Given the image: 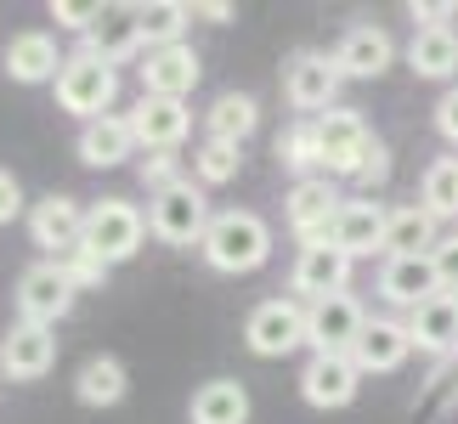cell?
Wrapping results in <instances>:
<instances>
[{
    "label": "cell",
    "mask_w": 458,
    "mask_h": 424,
    "mask_svg": "<svg viewBox=\"0 0 458 424\" xmlns=\"http://www.w3.org/2000/svg\"><path fill=\"white\" fill-rule=\"evenodd\" d=\"M408 340H413V351H430V357L458 351V300L436 294L419 311H408Z\"/></svg>",
    "instance_id": "cell-23"
},
{
    "label": "cell",
    "mask_w": 458,
    "mask_h": 424,
    "mask_svg": "<svg viewBox=\"0 0 458 424\" xmlns=\"http://www.w3.org/2000/svg\"><path fill=\"white\" fill-rule=\"evenodd\" d=\"M238 165H243V153L233 148V141H204V148L192 153V175H199V182H209V187L233 182Z\"/></svg>",
    "instance_id": "cell-33"
},
{
    "label": "cell",
    "mask_w": 458,
    "mask_h": 424,
    "mask_svg": "<svg viewBox=\"0 0 458 424\" xmlns=\"http://www.w3.org/2000/svg\"><path fill=\"white\" fill-rule=\"evenodd\" d=\"M436 131H442L447 141H458V85H453L442 102H436Z\"/></svg>",
    "instance_id": "cell-40"
},
{
    "label": "cell",
    "mask_w": 458,
    "mask_h": 424,
    "mask_svg": "<svg viewBox=\"0 0 458 424\" xmlns=\"http://www.w3.org/2000/svg\"><path fill=\"white\" fill-rule=\"evenodd\" d=\"M317 136H323V170L328 175H357L368 141H374L362 125V114H351V108H328L317 119Z\"/></svg>",
    "instance_id": "cell-11"
},
{
    "label": "cell",
    "mask_w": 458,
    "mask_h": 424,
    "mask_svg": "<svg viewBox=\"0 0 458 424\" xmlns=\"http://www.w3.org/2000/svg\"><path fill=\"white\" fill-rule=\"evenodd\" d=\"M199 51L192 46H158L148 51V63H142V91L148 97H165V102H187V91L199 85Z\"/></svg>",
    "instance_id": "cell-16"
},
{
    "label": "cell",
    "mask_w": 458,
    "mask_h": 424,
    "mask_svg": "<svg viewBox=\"0 0 458 424\" xmlns=\"http://www.w3.org/2000/svg\"><path fill=\"white\" fill-rule=\"evenodd\" d=\"M408 323H391V317H368V328H362V340L357 351H351V362L362 368V374H396L402 362H408Z\"/></svg>",
    "instance_id": "cell-19"
},
{
    "label": "cell",
    "mask_w": 458,
    "mask_h": 424,
    "mask_svg": "<svg viewBox=\"0 0 458 424\" xmlns=\"http://www.w3.org/2000/svg\"><path fill=\"white\" fill-rule=\"evenodd\" d=\"M385 175H391V148H385V141L374 136V141H368V153H362V170H357V182H362V187H379Z\"/></svg>",
    "instance_id": "cell-36"
},
{
    "label": "cell",
    "mask_w": 458,
    "mask_h": 424,
    "mask_svg": "<svg viewBox=\"0 0 458 424\" xmlns=\"http://www.w3.org/2000/svg\"><path fill=\"white\" fill-rule=\"evenodd\" d=\"M362 391V368L351 357H311L301 368V396L311 408H351Z\"/></svg>",
    "instance_id": "cell-14"
},
{
    "label": "cell",
    "mask_w": 458,
    "mask_h": 424,
    "mask_svg": "<svg viewBox=\"0 0 458 424\" xmlns=\"http://www.w3.org/2000/svg\"><path fill=\"white\" fill-rule=\"evenodd\" d=\"M209 221H216V216H209V199L192 182H175V187H165V192H153V199H148V233L175 243V250L204 243Z\"/></svg>",
    "instance_id": "cell-3"
},
{
    "label": "cell",
    "mask_w": 458,
    "mask_h": 424,
    "mask_svg": "<svg viewBox=\"0 0 458 424\" xmlns=\"http://www.w3.org/2000/svg\"><path fill=\"white\" fill-rule=\"evenodd\" d=\"M436 216L425 204H408V209H396L391 216V233H385V260H396V255H430L436 250Z\"/></svg>",
    "instance_id": "cell-27"
},
{
    "label": "cell",
    "mask_w": 458,
    "mask_h": 424,
    "mask_svg": "<svg viewBox=\"0 0 458 424\" xmlns=\"http://www.w3.org/2000/svg\"><path fill=\"white\" fill-rule=\"evenodd\" d=\"M114 91H119L114 68L97 63L91 51L63 57V74H57V108H63V114H80L85 125H91V119H102V114L114 108Z\"/></svg>",
    "instance_id": "cell-4"
},
{
    "label": "cell",
    "mask_w": 458,
    "mask_h": 424,
    "mask_svg": "<svg viewBox=\"0 0 458 424\" xmlns=\"http://www.w3.org/2000/svg\"><path fill=\"white\" fill-rule=\"evenodd\" d=\"M74 283H68V272L57 267V260H40V267H29L23 277H17V317L23 323H40L51 328L57 317L74 311Z\"/></svg>",
    "instance_id": "cell-6"
},
{
    "label": "cell",
    "mask_w": 458,
    "mask_h": 424,
    "mask_svg": "<svg viewBox=\"0 0 458 424\" xmlns=\"http://www.w3.org/2000/svg\"><path fill=\"white\" fill-rule=\"evenodd\" d=\"M148 238V216L125 199H102L85 209V255H97L102 267H119V260H131L136 250H142Z\"/></svg>",
    "instance_id": "cell-2"
},
{
    "label": "cell",
    "mask_w": 458,
    "mask_h": 424,
    "mask_svg": "<svg viewBox=\"0 0 458 424\" xmlns=\"http://www.w3.org/2000/svg\"><path fill=\"white\" fill-rule=\"evenodd\" d=\"M148 40H142V23H136V6H102V17L91 23V34H85V51H91L97 63H125L136 57Z\"/></svg>",
    "instance_id": "cell-18"
},
{
    "label": "cell",
    "mask_w": 458,
    "mask_h": 424,
    "mask_svg": "<svg viewBox=\"0 0 458 424\" xmlns=\"http://www.w3.org/2000/svg\"><path fill=\"white\" fill-rule=\"evenodd\" d=\"M29 238L40 243V250L51 255H74L80 243H85V209L74 199H63V192H51V199H40L29 209Z\"/></svg>",
    "instance_id": "cell-10"
},
{
    "label": "cell",
    "mask_w": 458,
    "mask_h": 424,
    "mask_svg": "<svg viewBox=\"0 0 458 424\" xmlns=\"http://www.w3.org/2000/svg\"><path fill=\"white\" fill-rule=\"evenodd\" d=\"M250 419V391L238 379H209L192 391V424H243Z\"/></svg>",
    "instance_id": "cell-26"
},
{
    "label": "cell",
    "mask_w": 458,
    "mask_h": 424,
    "mask_svg": "<svg viewBox=\"0 0 458 424\" xmlns=\"http://www.w3.org/2000/svg\"><path fill=\"white\" fill-rule=\"evenodd\" d=\"M125 391H131V374L119 357H91L74 374V396L85 408H114V402H125Z\"/></svg>",
    "instance_id": "cell-25"
},
{
    "label": "cell",
    "mask_w": 458,
    "mask_h": 424,
    "mask_svg": "<svg viewBox=\"0 0 458 424\" xmlns=\"http://www.w3.org/2000/svg\"><path fill=\"white\" fill-rule=\"evenodd\" d=\"M136 153V131H131V114H102L80 131V165L91 170H114Z\"/></svg>",
    "instance_id": "cell-22"
},
{
    "label": "cell",
    "mask_w": 458,
    "mask_h": 424,
    "mask_svg": "<svg viewBox=\"0 0 458 424\" xmlns=\"http://www.w3.org/2000/svg\"><path fill=\"white\" fill-rule=\"evenodd\" d=\"M192 17H204V23H226L233 6H226V0H204V6H192Z\"/></svg>",
    "instance_id": "cell-41"
},
{
    "label": "cell",
    "mask_w": 458,
    "mask_h": 424,
    "mask_svg": "<svg viewBox=\"0 0 458 424\" xmlns=\"http://www.w3.org/2000/svg\"><path fill=\"white\" fill-rule=\"evenodd\" d=\"M408 63L419 80H447L458 68V34L453 29H419L408 46Z\"/></svg>",
    "instance_id": "cell-29"
},
{
    "label": "cell",
    "mask_w": 458,
    "mask_h": 424,
    "mask_svg": "<svg viewBox=\"0 0 458 424\" xmlns=\"http://www.w3.org/2000/svg\"><path fill=\"white\" fill-rule=\"evenodd\" d=\"M425 209L430 216H458V158H436L425 170Z\"/></svg>",
    "instance_id": "cell-32"
},
{
    "label": "cell",
    "mask_w": 458,
    "mask_h": 424,
    "mask_svg": "<svg viewBox=\"0 0 458 424\" xmlns=\"http://www.w3.org/2000/svg\"><path fill=\"white\" fill-rule=\"evenodd\" d=\"M57 267L68 272V283H74V289H97V283L108 277V267H102L97 255H85V250H74V255H63Z\"/></svg>",
    "instance_id": "cell-34"
},
{
    "label": "cell",
    "mask_w": 458,
    "mask_h": 424,
    "mask_svg": "<svg viewBox=\"0 0 458 424\" xmlns=\"http://www.w3.org/2000/svg\"><path fill=\"white\" fill-rule=\"evenodd\" d=\"M340 80L345 74H340V63H334V57H323V51H301V57H289V68H284V97L301 114L323 119V108H334Z\"/></svg>",
    "instance_id": "cell-9"
},
{
    "label": "cell",
    "mask_w": 458,
    "mask_h": 424,
    "mask_svg": "<svg viewBox=\"0 0 458 424\" xmlns=\"http://www.w3.org/2000/svg\"><path fill=\"white\" fill-rule=\"evenodd\" d=\"M6 74L17 85H40V80H57L63 74V57H57V40L40 29H29V34H17V40L6 46Z\"/></svg>",
    "instance_id": "cell-24"
},
{
    "label": "cell",
    "mask_w": 458,
    "mask_h": 424,
    "mask_svg": "<svg viewBox=\"0 0 458 424\" xmlns=\"http://www.w3.org/2000/svg\"><path fill=\"white\" fill-rule=\"evenodd\" d=\"M23 216V187H17V175L12 170H0V226Z\"/></svg>",
    "instance_id": "cell-39"
},
{
    "label": "cell",
    "mask_w": 458,
    "mask_h": 424,
    "mask_svg": "<svg viewBox=\"0 0 458 424\" xmlns=\"http://www.w3.org/2000/svg\"><path fill=\"white\" fill-rule=\"evenodd\" d=\"M277 158L294 165V170H323V136H317V119H301L294 131H284Z\"/></svg>",
    "instance_id": "cell-31"
},
{
    "label": "cell",
    "mask_w": 458,
    "mask_h": 424,
    "mask_svg": "<svg viewBox=\"0 0 458 424\" xmlns=\"http://www.w3.org/2000/svg\"><path fill=\"white\" fill-rule=\"evenodd\" d=\"M391 57H396L391 34H385V29H374V23H357V29H345L340 51H334V63H340V74H345V80H379L385 68H391Z\"/></svg>",
    "instance_id": "cell-20"
},
{
    "label": "cell",
    "mask_w": 458,
    "mask_h": 424,
    "mask_svg": "<svg viewBox=\"0 0 458 424\" xmlns=\"http://www.w3.org/2000/svg\"><path fill=\"white\" fill-rule=\"evenodd\" d=\"M289 226L294 238L317 250V243H334V216H340V192L328 187V175H301V182L289 187Z\"/></svg>",
    "instance_id": "cell-7"
},
{
    "label": "cell",
    "mask_w": 458,
    "mask_h": 424,
    "mask_svg": "<svg viewBox=\"0 0 458 424\" xmlns=\"http://www.w3.org/2000/svg\"><path fill=\"white\" fill-rule=\"evenodd\" d=\"M385 233H391V216H385L374 199H351V204H340V216H334V250H345L351 260L385 250Z\"/></svg>",
    "instance_id": "cell-17"
},
{
    "label": "cell",
    "mask_w": 458,
    "mask_h": 424,
    "mask_svg": "<svg viewBox=\"0 0 458 424\" xmlns=\"http://www.w3.org/2000/svg\"><path fill=\"white\" fill-rule=\"evenodd\" d=\"M204 125H209V141H233V148H243V136H255V125H260V108H255V97L226 91V97H216V108L204 114Z\"/></svg>",
    "instance_id": "cell-28"
},
{
    "label": "cell",
    "mask_w": 458,
    "mask_h": 424,
    "mask_svg": "<svg viewBox=\"0 0 458 424\" xmlns=\"http://www.w3.org/2000/svg\"><path fill=\"white\" fill-rule=\"evenodd\" d=\"M379 294L391 300V306L419 311L425 300L447 294V289H442V277H436V260L430 255H396V260H385V272H379Z\"/></svg>",
    "instance_id": "cell-15"
},
{
    "label": "cell",
    "mask_w": 458,
    "mask_h": 424,
    "mask_svg": "<svg viewBox=\"0 0 458 424\" xmlns=\"http://www.w3.org/2000/svg\"><path fill=\"white\" fill-rule=\"evenodd\" d=\"M243 340H250L255 357H289L294 345H306V306L294 300H260L243 323Z\"/></svg>",
    "instance_id": "cell-8"
},
{
    "label": "cell",
    "mask_w": 458,
    "mask_h": 424,
    "mask_svg": "<svg viewBox=\"0 0 458 424\" xmlns=\"http://www.w3.org/2000/svg\"><path fill=\"white\" fill-rule=\"evenodd\" d=\"M136 23H142L148 51L182 46V29L192 23V6H182V0H148V6H136Z\"/></svg>",
    "instance_id": "cell-30"
},
{
    "label": "cell",
    "mask_w": 458,
    "mask_h": 424,
    "mask_svg": "<svg viewBox=\"0 0 458 424\" xmlns=\"http://www.w3.org/2000/svg\"><path fill=\"white\" fill-rule=\"evenodd\" d=\"M294 294H311V300H328V294H345L351 283V255L334 250V243H317V250H301L294 260Z\"/></svg>",
    "instance_id": "cell-21"
},
{
    "label": "cell",
    "mask_w": 458,
    "mask_h": 424,
    "mask_svg": "<svg viewBox=\"0 0 458 424\" xmlns=\"http://www.w3.org/2000/svg\"><path fill=\"white\" fill-rule=\"evenodd\" d=\"M199 250L216 272H255V267H267V255H272V233L255 209H221V216L209 221Z\"/></svg>",
    "instance_id": "cell-1"
},
{
    "label": "cell",
    "mask_w": 458,
    "mask_h": 424,
    "mask_svg": "<svg viewBox=\"0 0 458 424\" xmlns=\"http://www.w3.org/2000/svg\"><path fill=\"white\" fill-rule=\"evenodd\" d=\"M368 328V311L357 306L351 294H328V300H311L306 306V345L311 357H351Z\"/></svg>",
    "instance_id": "cell-5"
},
{
    "label": "cell",
    "mask_w": 458,
    "mask_h": 424,
    "mask_svg": "<svg viewBox=\"0 0 458 424\" xmlns=\"http://www.w3.org/2000/svg\"><path fill=\"white\" fill-rule=\"evenodd\" d=\"M131 131H136V148L148 153H175L182 136L192 131V114L187 102H165V97H142L131 108Z\"/></svg>",
    "instance_id": "cell-13"
},
{
    "label": "cell",
    "mask_w": 458,
    "mask_h": 424,
    "mask_svg": "<svg viewBox=\"0 0 458 424\" xmlns=\"http://www.w3.org/2000/svg\"><path fill=\"white\" fill-rule=\"evenodd\" d=\"M430 260H436V277H442V289H458V233L436 243Z\"/></svg>",
    "instance_id": "cell-38"
},
{
    "label": "cell",
    "mask_w": 458,
    "mask_h": 424,
    "mask_svg": "<svg viewBox=\"0 0 458 424\" xmlns=\"http://www.w3.org/2000/svg\"><path fill=\"white\" fill-rule=\"evenodd\" d=\"M51 17H57L63 29H85V34H91V23L102 17V6H80V0H51Z\"/></svg>",
    "instance_id": "cell-37"
},
{
    "label": "cell",
    "mask_w": 458,
    "mask_h": 424,
    "mask_svg": "<svg viewBox=\"0 0 458 424\" xmlns=\"http://www.w3.org/2000/svg\"><path fill=\"white\" fill-rule=\"evenodd\" d=\"M182 175H175V153H148L142 158V187H153V192H165V187H175Z\"/></svg>",
    "instance_id": "cell-35"
},
{
    "label": "cell",
    "mask_w": 458,
    "mask_h": 424,
    "mask_svg": "<svg viewBox=\"0 0 458 424\" xmlns=\"http://www.w3.org/2000/svg\"><path fill=\"white\" fill-rule=\"evenodd\" d=\"M57 362V334L40 323H12V334L0 340V374L6 379H46Z\"/></svg>",
    "instance_id": "cell-12"
}]
</instances>
